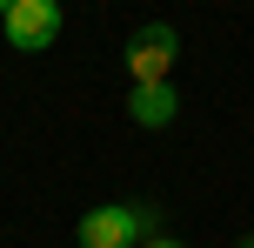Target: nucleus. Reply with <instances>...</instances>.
<instances>
[{
    "label": "nucleus",
    "mask_w": 254,
    "mask_h": 248,
    "mask_svg": "<svg viewBox=\"0 0 254 248\" xmlns=\"http://www.w3.org/2000/svg\"><path fill=\"white\" fill-rule=\"evenodd\" d=\"M241 248H254V235H248V242H241Z\"/></svg>",
    "instance_id": "obj_7"
},
{
    "label": "nucleus",
    "mask_w": 254,
    "mask_h": 248,
    "mask_svg": "<svg viewBox=\"0 0 254 248\" xmlns=\"http://www.w3.org/2000/svg\"><path fill=\"white\" fill-rule=\"evenodd\" d=\"M174 61H181V27L174 20H140L127 34V74H134V87L140 81H167Z\"/></svg>",
    "instance_id": "obj_2"
},
{
    "label": "nucleus",
    "mask_w": 254,
    "mask_h": 248,
    "mask_svg": "<svg viewBox=\"0 0 254 248\" xmlns=\"http://www.w3.org/2000/svg\"><path fill=\"white\" fill-rule=\"evenodd\" d=\"M7 13H13V0H0V20H7Z\"/></svg>",
    "instance_id": "obj_6"
},
{
    "label": "nucleus",
    "mask_w": 254,
    "mask_h": 248,
    "mask_svg": "<svg viewBox=\"0 0 254 248\" xmlns=\"http://www.w3.org/2000/svg\"><path fill=\"white\" fill-rule=\"evenodd\" d=\"M127 121L134 128H174L181 121V94H174V81H140V87H127Z\"/></svg>",
    "instance_id": "obj_4"
},
{
    "label": "nucleus",
    "mask_w": 254,
    "mask_h": 248,
    "mask_svg": "<svg viewBox=\"0 0 254 248\" xmlns=\"http://www.w3.org/2000/svg\"><path fill=\"white\" fill-rule=\"evenodd\" d=\"M154 222L161 215L154 208H140V201H101V208H87L80 215V248H140L154 235Z\"/></svg>",
    "instance_id": "obj_1"
},
{
    "label": "nucleus",
    "mask_w": 254,
    "mask_h": 248,
    "mask_svg": "<svg viewBox=\"0 0 254 248\" xmlns=\"http://www.w3.org/2000/svg\"><path fill=\"white\" fill-rule=\"evenodd\" d=\"M140 248H188V242H174V235H147Z\"/></svg>",
    "instance_id": "obj_5"
},
{
    "label": "nucleus",
    "mask_w": 254,
    "mask_h": 248,
    "mask_svg": "<svg viewBox=\"0 0 254 248\" xmlns=\"http://www.w3.org/2000/svg\"><path fill=\"white\" fill-rule=\"evenodd\" d=\"M13 54H47L61 40V0H13V13L0 20Z\"/></svg>",
    "instance_id": "obj_3"
}]
</instances>
